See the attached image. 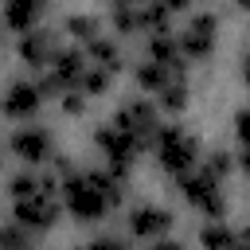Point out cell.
Here are the masks:
<instances>
[{
	"mask_svg": "<svg viewBox=\"0 0 250 250\" xmlns=\"http://www.w3.org/2000/svg\"><path fill=\"white\" fill-rule=\"evenodd\" d=\"M43 8H47V0H4L0 20H4V27H8V31H20V35H23V31L39 27Z\"/></svg>",
	"mask_w": 250,
	"mask_h": 250,
	"instance_id": "13",
	"label": "cell"
},
{
	"mask_svg": "<svg viewBox=\"0 0 250 250\" xmlns=\"http://www.w3.org/2000/svg\"><path fill=\"white\" fill-rule=\"evenodd\" d=\"M82 109H86V98H82L78 90H66V94H62V113H66V117H78Z\"/></svg>",
	"mask_w": 250,
	"mask_h": 250,
	"instance_id": "25",
	"label": "cell"
},
{
	"mask_svg": "<svg viewBox=\"0 0 250 250\" xmlns=\"http://www.w3.org/2000/svg\"><path fill=\"white\" fill-rule=\"evenodd\" d=\"M31 238H35V234H31V230H23L16 219L0 227V250H35V246H31Z\"/></svg>",
	"mask_w": 250,
	"mask_h": 250,
	"instance_id": "23",
	"label": "cell"
},
{
	"mask_svg": "<svg viewBox=\"0 0 250 250\" xmlns=\"http://www.w3.org/2000/svg\"><path fill=\"white\" fill-rule=\"evenodd\" d=\"M188 102H191V94H188V78H172L164 90H156V109H164V113H184Z\"/></svg>",
	"mask_w": 250,
	"mask_h": 250,
	"instance_id": "19",
	"label": "cell"
},
{
	"mask_svg": "<svg viewBox=\"0 0 250 250\" xmlns=\"http://www.w3.org/2000/svg\"><path fill=\"white\" fill-rule=\"evenodd\" d=\"M125 227H129L133 238L152 242V238H164V234L172 230V211H168V207H156V203H137V207L125 215Z\"/></svg>",
	"mask_w": 250,
	"mask_h": 250,
	"instance_id": "11",
	"label": "cell"
},
{
	"mask_svg": "<svg viewBox=\"0 0 250 250\" xmlns=\"http://www.w3.org/2000/svg\"><path fill=\"white\" fill-rule=\"evenodd\" d=\"M137 4H141V0H113L109 23H113L117 35H137Z\"/></svg>",
	"mask_w": 250,
	"mask_h": 250,
	"instance_id": "22",
	"label": "cell"
},
{
	"mask_svg": "<svg viewBox=\"0 0 250 250\" xmlns=\"http://www.w3.org/2000/svg\"><path fill=\"white\" fill-rule=\"evenodd\" d=\"M82 250H129L121 238H113V234H102V238H94V242H86Z\"/></svg>",
	"mask_w": 250,
	"mask_h": 250,
	"instance_id": "26",
	"label": "cell"
},
{
	"mask_svg": "<svg viewBox=\"0 0 250 250\" xmlns=\"http://www.w3.org/2000/svg\"><path fill=\"white\" fill-rule=\"evenodd\" d=\"M203 168H207L215 180H227V176L238 168V156H234V152H227V148H215V152L203 160Z\"/></svg>",
	"mask_w": 250,
	"mask_h": 250,
	"instance_id": "24",
	"label": "cell"
},
{
	"mask_svg": "<svg viewBox=\"0 0 250 250\" xmlns=\"http://www.w3.org/2000/svg\"><path fill=\"white\" fill-rule=\"evenodd\" d=\"M148 250H184L180 242H172V238H152L148 242Z\"/></svg>",
	"mask_w": 250,
	"mask_h": 250,
	"instance_id": "27",
	"label": "cell"
},
{
	"mask_svg": "<svg viewBox=\"0 0 250 250\" xmlns=\"http://www.w3.org/2000/svg\"><path fill=\"white\" fill-rule=\"evenodd\" d=\"M137 31H145V35H164V31H172V12H168L160 0H141V4H137Z\"/></svg>",
	"mask_w": 250,
	"mask_h": 250,
	"instance_id": "16",
	"label": "cell"
},
{
	"mask_svg": "<svg viewBox=\"0 0 250 250\" xmlns=\"http://www.w3.org/2000/svg\"><path fill=\"white\" fill-rule=\"evenodd\" d=\"M0 160H4V156H0Z\"/></svg>",
	"mask_w": 250,
	"mask_h": 250,
	"instance_id": "30",
	"label": "cell"
},
{
	"mask_svg": "<svg viewBox=\"0 0 250 250\" xmlns=\"http://www.w3.org/2000/svg\"><path fill=\"white\" fill-rule=\"evenodd\" d=\"M176 188L180 195L188 199V207H195L203 219H227V191H223V180H215L207 168H191L184 176H176Z\"/></svg>",
	"mask_w": 250,
	"mask_h": 250,
	"instance_id": "3",
	"label": "cell"
},
{
	"mask_svg": "<svg viewBox=\"0 0 250 250\" xmlns=\"http://www.w3.org/2000/svg\"><path fill=\"white\" fill-rule=\"evenodd\" d=\"M62 31H66L70 39H78V43L86 47L90 39H98V35H102V23H98V16L74 12V16H66V20H62Z\"/></svg>",
	"mask_w": 250,
	"mask_h": 250,
	"instance_id": "20",
	"label": "cell"
},
{
	"mask_svg": "<svg viewBox=\"0 0 250 250\" xmlns=\"http://www.w3.org/2000/svg\"><path fill=\"white\" fill-rule=\"evenodd\" d=\"M43 102H47V94H43L39 82H31V78H16V82L0 94V113H4L8 121H31V117L39 113Z\"/></svg>",
	"mask_w": 250,
	"mask_h": 250,
	"instance_id": "9",
	"label": "cell"
},
{
	"mask_svg": "<svg viewBox=\"0 0 250 250\" xmlns=\"http://www.w3.org/2000/svg\"><path fill=\"white\" fill-rule=\"evenodd\" d=\"M176 47H180V55H184V59H191V62L211 59V55H215V47H219V16H211V12L191 16V20H188V27L176 35Z\"/></svg>",
	"mask_w": 250,
	"mask_h": 250,
	"instance_id": "7",
	"label": "cell"
},
{
	"mask_svg": "<svg viewBox=\"0 0 250 250\" xmlns=\"http://www.w3.org/2000/svg\"><path fill=\"white\" fill-rule=\"evenodd\" d=\"M125 172L117 168H90L70 172L59 180V203L74 223H102L113 207L125 203Z\"/></svg>",
	"mask_w": 250,
	"mask_h": 250,
	"instance_id": "1",
	"label": "cell"
},
{
	"mask_svg": "<svg viewBox=\"0 0 250 250\" xmlns=\"http://www.w3.org/2000/svg\"><path fill=\"white\" fill-rule=\"evenodd\" d=\"M133 78H137V86L145 90V94H156V90H164L172 78H180V74H172L168 66H160V62H152V59H145V62H137V70H133Z\"/></svg>",
	"mask_w": 250,
	"mask_h": 250,
	"instance_id": "18",
	"label": "cell"
},
{
	"mask_svg": "<svg viewBox=\"0 0 250 250\" xmlns=\"http://www.w3.org/2000/svg\"><path fill=\"white\" fill-rule=\"evenodd\" d=\"M145 59H152V62H160V66H168L172 74H188V59L180 55V47H176V35L172 31H164V35H148V47H145Z\"/></svg>",
	"mask_w": 250,
	"mask_h": 250,
	"instance_id": "14",
	"label": "cell"
},
{
	"mask_svg": "<svg viewBox=\"0 0 250 250\" xmlns=\"http://www.w3.org/2000/svg\"><path fill=\"white\" fill-rule=\"evenodd\" d=\"M109 82H113V74L109 70H102V66H94V62H86V70H82V78H78V94L90 102V98H102L105 90H109Z\"/></svg>",
	"mask_w": 250,
	"mask_h": 250,
	"instance_id": "21",
	"label": "cell"
},
{
	"mask_svg": "<svg viewBox=\"0 0 250 250\" xmlns=\"http://www.w3.org/2000/svg\"><path fill=\"white\" fill-rule=\"evenodd\" d=\"M82 55H86V62H94V66H102V70H109V74H117V70L125 66V59H121V47H117L113 39H105V35L90 39V43L82 47Z\"/></svg>",
	"mask_w": 250,
	"mask_h": 250,
	"instance_id": "15",
	"label": "cell"
},
{
	"mask_svg": "<svg viewBox=\"0 0 250 250\" xmlns=\"http://www.w3.org/2000/svg\"><path fill=\"white\" fill-rule=\"evenodd\" d=\"M238 238H242V230L230 227L227 219H211V223L199 230V246H203V250H230Z\"/></svg>",
	"mask_w": 250,
	"mask_h": 250,
	"instance_id": "17",
	"label": "cell"
},
{
	"mask_svg": "<svg viewBox=\"0 0 250 250\" xmlns=\"http://www.w3.org/2000/svg\"><path fill=\"white\" fill-rule=\"evenodd\" d=\"M230 250H250V242H246V234H242V238H238V242H234Z\"/></svg>",
	"mask_w": 250,
	"mask_h": 250,
	"instance_id": "29",
	"label": "cell"
},
{
	"mask_svg": "<svg viewBox=\"0 0 250 250\" xmlns=\"http://www.w3.org/2000/svg\"><path fill=\"white\" fill-rule=\"evenodd\" d=\"M59 215H62L59 191L39 188V191H31V195H23V199H12V219H16L23 230H31V234L51 230V227L59 223Z\"/></svg>",
	"mask_w": 250,
	"mask_h": 250,
	"instance_id": "5",
	"label": "cell"
},
{
	"mask_svg": "<svg viewBox=\"0 0 250 250\" xmlns=\"http://www.w3.org/2000/svg\"><path fill=\"white\" fill-rule=\"evenodd\" d=\"M82 70H86V55H82V47H55V55H51L47 74L39 78V86H43L47 98H62L66 90L78 86Z\"/></svg>",
	"mask_w": 250,
	"mask_h": 250,
	"instance_id": "6",
	"label": "cell"
},
{
	"mask_svg": "<svg viewBox=\"0 0 250 250\" xmlns=\"http://www.w3.org/2000/svg\"><path fill=\"white\" fill-rule=\"evenodd\" d=\"M148 148L156 152V164H160L168 176H184V172H191V168L203 160L199 137L188 133L184 125H160Z\"/></svg>",
	"mask_w": 250,
	"mask_h": 250,
	"instance_id": "2",
	"label": "cell"
},
{
	"mask_svg": "<svg viewBox=\"0 0 250 250\" xmlns=\"http://www.w3.org/2000/svg\"><path fill=\"white\" fill-rule=\"evenodd\" d=\"M8 152H12L16 160H23L27 168H35V164H43V160L55 156V137H51V129H43V125H20V129L8 137Z\"/></svg>",
	"mask_w": 250,
	"mask_h": 250,
	"instance_id": "8",
	"label": "cell"
},
{
	"mask_svg": "<svg viewBox=\"0 0 250 250\" xmlns=\"http://www.w3.org/2000/svg\"><path fill=\"white\" fill-rule=\"evenodd\" d=\"M55 47H59V43H55V35H51V31L31 27V31H23V35H20L16 55H20V62H23V66H31V70H47V62H51Z\"/></svg>",
	"mask_w": 250,
	"mask_h": 250,
	"instance_id": "12",
	"label": "cell"
},
{
	"mask_svg": "<svg viewBox=\"0 0 250 250\" xmlns=\"http://www.w3.org/2000/svg\"><path fill=\"white\" fill-rule=\"evenodd\" d=\"M238 4H242V0H238Z\"/></svg>",
	"mask_w": 250,
	"mask_h": 250,
	"instance_id": "31",
	"label": "cell"
},
{
	"mask_svg": "<svg viewBox=\"0 0 250 250\" xmlns=\"http://www.w3.org/2000/svg\"><path fill=\"white\" fill-rule=\"evenodd\" d=\"M160 4H164V8H168V12H180V8H188V4H191V0H160Z\"/></svg>",
	"mask_w": 250,
	"mask_h": 250,
	"instance_id": "28",
	"label": "cell"
},
{
	"mask_svg": "<svg viewBox=\"0 0 250 250\" xmlns=\"http://www.w3.org/2000/svg\"><path fill=\"white\" fill-rule=\"evenodd\" d=\"M113 125L137 145V152H148V145H152V137L160 129V109L152 102H145V98H133L113 113Z\"/></svg>",
	"mask_w": 250,
	"mask_h": 250,
	"instance_id": "4",
	"label": "cell"
},
{
	"mask_svg": "<svg viewBox=\"0 0 250 250\" xmlns=\"http://www.w3.org/2000/svg\"><path fill=\"white\" fill-rule=\"evenodd\" d=\"M94 145H98V152L105 156V168H117V172H125L129 176V168H133V160L141 156L137 152V145L113 125V121H105V125H98L94 129Z\"/></svg>",
	"mask_w": 250,
	"mask_h": 250,
	"instance_id": "10",
	"label": "cell"
}]
</instances>
